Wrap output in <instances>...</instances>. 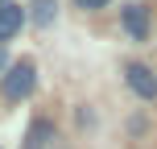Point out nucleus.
Masks as SVG:
<instances>
[{
    "label": "nucleus",
    "instance_id": "f257e3e1",
    "mask_svg": "<svg viewBox=\"0 0 157 149\" xmlns=\"http://www.w3.org/2000/svg\"><path fill=\"white\" fill-rule=\"evenodd\" d=\"M33 87H37V66L29 62V58H21V62H13L4 71V83H0V91H4V100H29Z\"/></svg>",
    "mask_w": 157,
    "mask_h": 149
},
{
    "label": "nucleus",
    "instance_id": "f03ea898",
    "mask_svg": "<svg viewBox=\"0 0 157 149\" xmlns=\"http://www.w3.org/2000/svg\"><path fill=\"white\" fill-rule=\"evenodd\" d=\"M128 79V87H132V95H141V100H157V75L149 71V66H141V62H132L124 71Z\"/></svg>",
    "mask_w": 157,
    "mask_h": 149
},
{
    "label": "nucleus",
    "instance_id": "7ed1b4c3",
    "mask_svg": "<svg viewBox=\"0 0 157 149\" xmlns=\"http://www.w3.org/2000/svg\"><path fill=\"white\" fill-rule=\"evenodd\" d=\"M124 29H128L132 41H145L149 37V8L145 4H128L124 8Z\"/></svg>",
    "mask_w": 157,
    "mask_h": 149
},
{
    "label": "nucleus",
    "instance_id": "20e7f679",
    "mask_svg": "<svg viewBox=\"0 0 157 149\" xmlns=\"http://www.w3.org/2000/svg\"><path fill=\"white\" fill-rule=\"evenodd\" d=\"M21 25H25V8H17V4H4V8H0V41L17 37Z\"/></svg>",
    "mask_w": 157,
    "mask_h": 149
},
{
    "label": "nucleus",
    "instance_id": "39448f33",
    "mask_svg": "<svg viewBox=\"0 0 157 149\" xmlns=\"http://www.w3.org/2000/svg\"><path fill=\"white\" fill-rule=\"evenodd\" d=\"M54 17H58V0H33L29 4V21L37 25V29L54 25Z\"/></svg>",
    "mask_w": 157,
    "mask_h": 149
},
{
    "label": "nucleus",
    "instance_id": "423d86ee",
    "mask_svg": "<svg viewBox=\"0 0 157 149\" xmlns=\"http://www.w3.org/2000/svg\"><path fill=\"white\" fill-rule=\"evenodd\" d=\"M50 133H54V128H50V120H37V124L25 133V145H21V149H46Z\"/></svg>",
    "mask_w": 157,
    "mask_h": 149
},
{
    "label": "nucleus",
    "instance_id": "0eeeda50",
    "mask_svg": "<svg viewBox=\"0 0 157 149\" xmlns=\"http://www.w3.org/2000/svg\"><path fill=\"white\" fill-rule=\"evenodd\" d=\"M75 4H78V8H103L108 0H75Z\"/></svg>",
    "mask_w": 157,
    "mask_h": 149
},
{
    "label": "nucleus",
    "instance_id": "6e6552de",
    "mask_svg": "<svg viewBox=\"0 0 157 149\" xmlns=\"http://www.w3.org/2000/svg\"><path fill=\"white\" fill-rule=\"evenodd\" d=\"M8 71V58H4V50H0V75H4Z\"/></svg>",
    "mask_w": 157,
    "mask_h": 149
},
{
    "label": "nucleus",
    "instance_id": "1a4fd4ad",
    "mask_svg": "<svg viewBox=\"0 0 157 149\" xmlns=\"http://www.w3.org/2000/svg\"><path fill=\"white\" fill-rule=\"evenodd\" d=\"M4 4H13V0H0V8H4Z\"/></svg>",
    "mask_w": 157,
    "mask_h": 149
}]
</instances>
